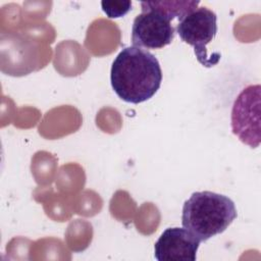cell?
<instances>
[{
	"label": "cell",
	"instance_id": "5",
	"mask_svg": "<svg viewBox=\"0 0 261 261\" xmlns=\"http://www.w3.org/2000/svg\"><path fill=\"white\" fill-rule=\"evenodd\" d=\"M260 85H250L236 98L231 109V129L241 142L257 148L260 144Z\"/></svg>",
	"mask_w": 261,
	"mask_h": 261
},
{
	"label": "cell",
	"instance_id": "3",
	"mask_svg": "<svg viewBox=\"0 0 261 261\" xmlns=\"http://www.w3.org/2000/svg\"><path fill=\"white\" fill-rule=\"evenodd\" d=\"M176 33L181 41L194 48L195 55L202 65L211 67L218 62L208 56L206 48L217 33V15L214 11L205 6L197 7L178 20Z\"/></svg>",
	"mask_w": 261,
	"mask_h": 261
},
{
	"label": "cell",
	"instance_id": "2",
	"mask_svg": "<svg viewBox=\"0 0 261 261\" xmlns=\"http://www.w3.org/2000/svg\"><path fill=\"white\" fill-rule=\"evenodd\" d=\"M236 218L233 201L210 191L193 193L182 206L181 224L200 242L223 232Z\"/></svg>",
	"mask_w": 261,
	"mask_h": 261
},
{
	"label": "cell",
	"instance_id": "8",
	"mask_svg": "<svg viewBox=\"0 0 261 261\" xmlns=\"http://www.w3.org/2000/svg\"><path fill=\"white\" fill-rule=\"evenodd\" d=\"M102 10L110 18L125 15L132 8V1H102Z\"/></svg>",
	"mask_w": 261,
	"mask_h": 261
},
{
	"label": "cell",
	"instance_id": "1",
	"mask_svg": "<svg viewBox=\"0 0 261 261\" xmlns=\"http://www.w3.org/2000/svg\"><path fill=\"white\" fill-rule=\"evenodd\" d=\"M110 82L121 100L139 104L157 93L162 82V70L151 52L135 46L125 47L112 62Z\"/></svg>",
	"mask_w": 261,
	"mask_h": 261
},
{
	"label": "cell",
	"instance_id": "4",
	"mask_svg": "<svg viewBox=\"0 0 261 261\" xmlns=\"http://www.w3.org/2000/svg\"><path fill=\"white\" fill-rule=\"evenodd\" d=\"M142 12L138 14L132 27V42L135 47L161 49L169 45L175 35L171 19L149 1L141 2Z\"/></svg>",
	"mask_w": 261,
	"mask_h": 261
},
{
	"label": "cell",
	"instance_id": "7",
	"mask_svg": "<svg viewBox=\"0 0 261 261\" xmlns=\"http://www.w3.org/2000/svg\"><path fill=\"white\" fill-rule=\"evenodd\" d=\"M150 4L164 12L171 20L178 18L180 20L187 14L195 10L200 4L199 1H149Z\"/></svg>",
	"mask_w": 261,
	"mask_h": 261
},
{
	"label": "cell",
	"instance_id": "6",
	"mask_svg": "<svg viewBox=\"0 0 261 261\" xmlns=\"http://www.w3.org/2000/svg\"><path fill=\"white\" fill-rule=\"evenodd\" d=\"M200 241L185 227H168L154 245L158 261H195Z\"/></svg>",
	"mask_w": 261,
	"mask_h": 261
}]
</instances>
